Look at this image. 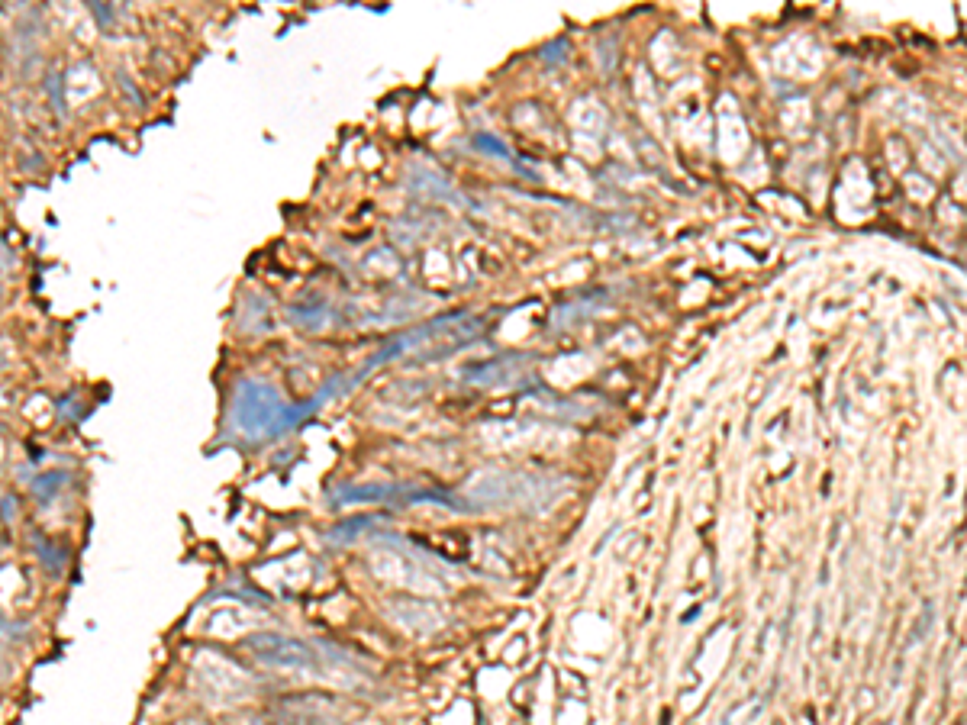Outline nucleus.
Returning <instances> with one entry per match:
<instances>
[{"label": "nucleus", "instance_id": "obj_3", "mask_svg": "<svg viewBox=\"0 0 967 725\" xmlns=\"http://www.w3.org/2000/svg\"><path fill=\"white\" fill-rule=\"evenodd\" d=\"M268 725H339V719L326 716L320 706L310 709V696H297L294 703H284L274 709Z\"/></svg>", "mask_w": 967, "mask_h": 725}, {"label": "nucleus", "instance_id": "obj_1", "mask_svg": "<svg viewBox=\"0 0 967 725\" xmlns=\"http://www.w3.org/2000/svg\"><path fill=\"white\" fill-rule=\"evenodd\" d=\"M252 655L268 664L281 667V671H313L323 674V661L316 655V648L300 642V638H284V635H255L249 642Z\"/></svg>", "mask_w": 967, "mask_h": 725}, {"label": "nucleus", "instance_id": "obj_2", "mask_svg": "<svg viewBox=\"0 0 967 725\" xmlns=\"http://www.w3.org/2000/svg\"><path fill=\"white\" fill-rule=\"evenodd\" d=\"M274 410H278V400H274V394H271L268 387H255V384H252V387L245 390V394L239 397V423H242V426L249 423L252 413H258V416H255V429H252V432L268 429V423L274 419Z\"/></svg>", "mask_w": 967, "mask_h": 725}]
</instances>
